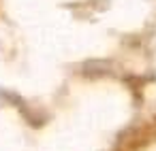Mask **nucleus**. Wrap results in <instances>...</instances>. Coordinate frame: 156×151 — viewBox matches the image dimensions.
<instances>
[]
</instances>
